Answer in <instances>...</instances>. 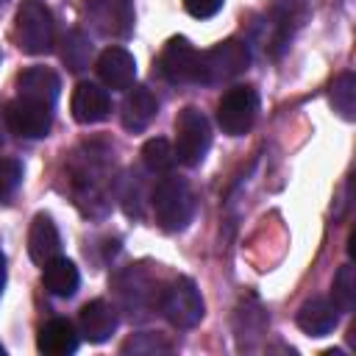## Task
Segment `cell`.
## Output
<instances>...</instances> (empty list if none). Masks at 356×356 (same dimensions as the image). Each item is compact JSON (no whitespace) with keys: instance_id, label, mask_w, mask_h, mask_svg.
<instances>
[{"instance_id":"6da1fadb","label":"cell","mask_w":356,"mask_h":356,"mask_svg":"<svg viewBox=\"0 0 356 356\" xmlns=\"http://www.w3.org/2000/svg\"><path fill=\"white\" fill-rule=\"evenodd\" d=\"M53 14L42 0H22L14 17V39L22 53L42 56L53 47Z\"/></svg>"},{"instance_id":"7a4b0ae2","label":"cell","mask_w":356,"mask_h":356,"mask_svg":"<svg viewBox=\"0 0 356 356\" xmlns=\"http://www.w3.org/2000/svg\"><path fill=\"white\" fill-rule=\"evenodd\" d=\"M211 145V125L206 114L195 106H186L175 117V161L197 167Z\"/></svg>"},{"instance_id":"3957f363","label":"cell","mask_w":356,"mask_h":356,"mask_svg":"<svg viewBox=\"0 0 356 356\" xmlns=\"http://www.w3.org/2000/svg\"><path fill=\"white\" fill-rule=\"evenodd\" d=\"M250 67V50L239 39H225L211 50L200 53V81L203 86H214L242 75Z\"/></svg>"},{"instance_id":"277c9868","label":"cell","mask_w":356,"mask_h":356,"mask_svg":"<svg viewBox=\"0 0 356 356\" xmlns=\"http://www.w3.org/2000/svg\"><path fill=\"white\" fill-rule=\"evenodd\" d=\"M195 211L192 192L181 178H164L153 189V214L164 231H181L189 225Z\"/></svg>"},{"instance_id":"5b68a950","label":"cell","mask_w":356,"mask_h":356,"mask_svg":"<svg viewBox=\"0 0 356 356\" xmlns=\"http://www.w3.org/2000/svg\"><path fill=\"white\" fill-rule=\"evenodd\" d=\"M256 114H259V95L253 86H234L217 103V122L228 136L248 134L256 122Z\"/></svg>"},{"instance_id":"8992f818","label":"cell","mask_w":356,"mask_h":356,"mask_svg":"<svg viewBox=\"0 0 356 356\" xmlns=\"http://www.w3.org/2000/svg\"><path fill=\"white\" fill-rule=\"evenodd\" d=\"M203 298L192 278H175L161 295V312L175 328H195L203 320Z\"/></svg>"},{"instance_id":"52a82bcc","label":"cell","mask_w":356,"mask_h":356,"mask_svg":"<svg viewBox=\"0 0 356 356\" xmlns=\"http://www.w3.org/2000/svg\"><path fill=\"white\" fill-rule=\"evenodd\" d=\"M3 120L8 125L11 134L22 136V139H42L47 136L50 131V122H53V108L39 103V100H31V97H14L6 103L3 108Z\"/></svg>"},{"instance_id":"ba28073f","label":"cell","mask_w":356,"mask_h":356,"mask_svg":"<svg viewBox=\"0 0 356 356\" xmlns=\"http://www.w3.org/2000/svg\"><path fill=\"white\" fill-rule=\"evenodd\" d=\"M159 70L170 83H197L200 81V50H195L189 39L172 36L159 56Z\"/></svg>"},{"instance_id":"9c48e42d","label":"cell","mask_w":356,"mask_h":356,"mask_svg":"<svg viewBox=\"0 0 356 356\" xmlns=\"http://www.w3.org/2000/svg\"><path fill=\"white\" fill-rule=\"evenodd\" d=\"M86 8L106 36H128L134 28V0H86Z\"/></svg>"},{"instance_id":"30bf717a","label":"cell","mask_w":356,"mask_h":356,"mask_svg":"<svg viewBox=\"0 0 356 356\" xmlns=\"http://www.w3.org/2000/svg\"><path fill=\"white\" fill-rule=\"evenodd\" d=\"M70 111L75 117V122L81 125H92V122H100L108 117L111 111V97L103 86L92 83V81H81L75 89H72V97H70Z\"/></svg>"},{"instance_id":"8fae6325","label":"cell","mask_w":356,"mask_h":356,"mask_svg":"<svg viewBox=\"0 0 356 356\" xmlns=\"http://www.w3.org/2000/svg\"><path fill=\"white\" fill-rule=\"evenodd\" d=\"M97 75L106 89H131L136 78V58L125 47H106L97 56Z\"/></svg>"},{"instance_id":"7c38bea8","label":"cell","mask_w":356,"mask_h":356,"mask_svg":"<svg viewBox=\"0 0 356 356\" xmlns=\"http://www.w3.org/2000/svg\"><path fill=\"white\" fill-rule=\"evenodd\" d=\"M17 89L22 97H31V100H39L44 106H56L58 100V89H61V81L53 70L47 67H28L17 75Z\"/></svg>"},{"instance_id":"4fadbf2b","label":"cell","mask_w":356,"mask_h":356,"mask_svg":"<svg viewBox=\"0 0 356 356\" xmlns=\"http://www.w3.org/2000/svg\"><path fill=\"white\" fill-rule=\"evenodd\" d=\"M156 111H159V103H156L153 92H150L147 86H134V89H128V95H125V100H122L120 117H122L125 131L142 134V131L153 122Z\"/></svg>"},{"instance_id":"5bb4252c","label":"cell","mask_w":356,"mask_h":356,"mask_svg":"<svg viewBox=\"0 0 356 356\" xmlns=\"http://www.w3.org/2000/svg\"><path fill=\"white\" fill-rule=\"evenodd\" d=\"M36 348H39V353H47V356H67V353H75V348H78L75 325H72L70 320H64V317L47 320V323L39 328Z\"/></svg>"},{"instance_id":"9a60e30c","label":"cell","mask_w":356,"mask_h":356,"mask_svg":"<svg viewBox=\"0 0 356 356\" xmlns=\"http://www.w3.org/2000/svg\"><path fill=\"white\" fill-rule=\"evenodd\" d=\"M61 250V236L47 214H36L28 231V253L36 264H47Z\"/></svg>"},{"instance_id":"2e32d148","label":"cell","mask_w":356,"mask_h":356,"mask_svg":"<svg viewBox=\"0 0 356 356\" xmlns=\"http://www.w3.org/2000/svg\"><path fill=\"white\" fill-rule=\"evenodd\" d=\"M81 334L89 342H106L117 328V312L106 300H89L81 309Z\"/></svg>"},{"instance_id":"e0dca14e","label":"cell","mask_w":356,"mask_h":356,"mask_svg":"<svg viewBox=\"0 0 356 356\" xmlns=\"http://www.w3.org/2000/svg\"><path fill=\"white\" fill-rule=\"evenodd\" d=\"M337 306L328 298H312L298 312V325L309 337H325L337 328Z\"/></svg>"},{"instance_id":"ac0fdd59","label":"cell","mask_w":356,"mask_h":356,"mask_svg":"<svg viewBox=\"0 0 356 356\" xmlns=\"http://www.w3.org/2000/svg\"><path fill=\"white\" fill-rule=\"evenodd\" d=\"M42 284L50 295L56 298H72L78 292V284H81V275H78V267L64 259V256H56L50 259L47 264H42Z\"/></svg>"},{"instance_id":"d6986e66","label":"cell","mask_w":356,"mask_h":356,"mask_svg":"<svg viewBox=\"0 0 356 356\" xmlns=\"http://www.w3.org/2000/svg\"><path fill=\"white\" fill-rule=\"evenodd\" d=\"M331 106L345 120H353L356 117V75L353 72H342L331 83Z\"/></svg>"},{"instance_id":"ffe728a7","label":"cell","mask_w":356,"mask_h":356,"mask_svg":"<svg viewBox=\"0 0 356 356\" xmlns=\"http://www.w3.org/2000/svg\"><path fill=\"white\" fill-rule=\"evenodd\" d=\"M331 303L337 312H353L356 306V267L345 264L334 275V289H331Z\"/></svg>"},{"instance_id":"44dd1931","label":"cell","mask_w":356,"mask_h":356,"mask_svg":"<svg viewBox=\"0 0 356 356\" xmlns=\"http://www.w3.org/2000/svg\"><path fill=\"white\" fill-rule=\"evenodd\" d=\"M142 161H145V167L150 172H167L175 164V147L164 136L147 139L145 147H142Z\"/></svg>"},{"instance_id":"7402d4cb","label":"cell","mask_w":356,"mask_h":356,"mask_svg":"<svg viewBox=\"0 0 356 356\" xmlns=\"http://www.w3.org/2000/svg\"><path fill=\"white\" fill-rule=\"evenodd\" d=\"M89 53H92V44H89V39L83 36V33H78V31H72L67 39H64V61H67V67L70 70H83L86 67V61H89Z\"/></svg>"},{"instance_id":"603a6c76","label":"cell","mask_w":356,"mask_h":356,"mask_svg":"<svg viewBox=\"0 0 356 356\" xmlns=\"http://www.w3.org/2000/svg\"><path fill=\"white\" fill-rule=\"evenodd\" d=\"M22 181V164L17 159H0V200L8 197Z\"/></svg>"},{"instance_id":"cb8c5ba5","label":"cell","mask_w":356,"mask_h":356,"mask_svg":"<svg viewBox=\"0 0 356 356\" xmlns=\"http://www.w3.org/2000/svg\"><path fill=\"white\" fill-rule=\"evenodd\" d=\"M225 0H184L186 14H192L195 19H209L222 8Z\"/></svg>"},{"instance_id":"d4e9b609","label":"cell","mask_w":356,"mask_h":356,"mask_svg":"<svg viewBox=\"0 0 356 356\" xmlns=\"http://www.w3.org/2000/svg\"><path fill=\"white\" fill-rule=\"evenodd\" d=\"M3 284H6V259L0 253V289H3Z\"/></svg>"},{"instance_id":"484cf974","label":"cell","mask_w":356,"mask_h":356,"mask_svg":"<svg viewBox=\"0 0 356 356\" xmlns=\"http://www.w3.org/2000/svg\"><path fill=\"white\" fill-rule=\"evenodd\" d=\"M3 353H6V350H3V348H0V356H3Z\"/></svg>"},{"instance_id":"4316f807","label":"cell","mask_w":356,"mask_h":356,"mask_svg":"<svg viewBox=\"0 0 356 356\" xmlns=\"http://www.w3.org/2000/svg\"><path fill=\"white\" fill-rule=\"evenodd\" d=\"M0 147H3V139H0Z\"/></svg>"}]
</instances>
